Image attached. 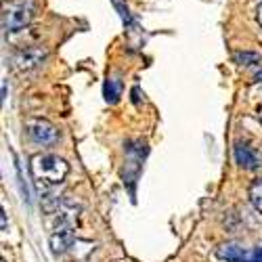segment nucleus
I'll return each instance as SVG.
<instances>
[{
	"label": "nucleus",
	"instance_id": "obj_1",
	"mask_svg": "<svg viewBox=\"0 0 262 262\" xmlns=\"http://www.w3.org/2000/svg\"><path fill=\"white\" fill-rule=\"evenodd\" d=\"M30 170H32V177L38 185L40 191H47L55 185H61L65 181L70 172V166L65 160L57 158V156H34L30 162Z\"/></svg>",
	"mask_w": 262,
	"mask_h": 262
},
{
	"label": "nucleus",
	"instance_id": "obj_14",
	"mask_svg": "<svg viewBox=\"0 0 262 262\" xmlns=\"http://www.w3.org/2000/svg\"><path fill=\"white\" fill-rule=\"evenodd\" d=\"M7 99V82H3V101Z\"/></svg>",
	"mask_w": 262,
	"mask_h": 262
},
{
	"label": "nucleus",
	"instance_id": "obj_6",
	"mask_svg": "<svg viewBox=\"0 0 262 262\" xmlns=\"http://www.w3.org/2000/svg\"><path fill=\"white\" fill-rule=\"evenodd\" d=\"M74 244V233L72 229H55V233L51 235V250L55 254H63L68 252Z\"/></svg>",
	"mask_w": 262,
	"mask_h": 262
},
{
	"label": "nucleus",
	"instance_id": "obj_9",
	"mask_svg": "<svg viewBox=\"0 0 262 262\" xmlns=\"http://www.w3.org/2000/svg\"><path fill=\"white\" fill-rule=\"evenodd\" d=\"M250 202L262 214V179L252 183V187H250Z\"/></svg>",
	"mask_w": 262,
	"mask_h": 262
},
{
	"label": "nucleus",
	"instance_id": "obj_13",
	"mask_svg": "<svg viewBox=\"0 0 262 262\" xmlns=\"http://www.w3.org/2000/svg\"><path fill=\"white\" fill-rule=\"evenodd\" d=\"M0 223H3V231H7V214L3 210V216H0Z\"/></svg>",
	"mask_w": 262,
	"mask_h": 262
},
{
	"label": "nucleus",
	"instance_id": "obj_2",
	"mask_svg": "<svg viewBox=\"0 0 262 262\" xmlns=\"http://www.w3.org/2000/svg\"><path fill=\"white\" fill-rule=\"evenodd\" d=\"M34 17V0H11L3 9V28L5 32H21L30 26Z\"/></svg>",
	"mask_w": 262,
	"mask_h": 262
},
{
	"label": "nucleus",
	"instance_id": "obj_11",
	"mask_svg": "<svg viewBox=\"0 0 262 262\" xmlns=\"http://www.w3.org/2000/svg\"><path fill=\"white\" fill-rule=\"evenodd\" d=\"M235 61H239L242 65L258 63V55H254V53H237V55H235Z\"/></svg>",
	"mask_w": 262,
	"mask_h": 262
},
{
	"label": "nucleus",
	"instance_id": "obj_10",
	"mask_svg": "<svg viewBox=\"0 0 262 262\" xmlns=\"http://www.w3.org/2000/svg\"><path fill=\"white\" fill-rule=\"evenodd\" d=\"M59 198L57 195H45V198H42V210H45L47 214H55V212H59Z\"/></svg>",
	"mask_w": 262,
	"mask_h": 262
},
{
	"label": "nucleus",
	"instance_id": "obj_5",
	"mask_svg": "<svg viewBox=\"0 0 262 262\" xmlns=\"http://www.w3.org/2000/svg\"><path fill=\"white\" fill-rule=\"evenodd\" d=\"M218 258H223L227 262H262V250H246L239 248L235 244H225L218 248Z\"/></svg>",
	"mask_w": 262,
	"mask_h": 262
},
{
	"label": "nucleus",
	"instance_id": "obj_16",
	"mask_svg": "<svg viewBox=\"0 0 262 262\" xmlns=\"http://www.w3.org/2000/svg\"><path fill=\"white\" fill-rule=\"evenodd\" d=\"M0 262H7V260H5V258H3V260H0Z\"/></svg>",
	"mask_w": 262,
	"mask_h": 262
},
{
	"label": "nucleus",
	"instance_id": "obj_15",
	"mask_svg": "<svg viewBox=\"0 0 262 262\" xmlns=\"http://www.w3.org/2000/svg\"><path fill=\"white\" fill-rule=\"evenodd\" d=\"M254 76H256L258 80H262V70H256V72H254Z\"/></svg>",
	"mask_w": 262,
	"mask_h": 262
},
{
	"label": "nucleus",
	"instance_id": "obj_8",
	"mask_svg": "<svg viewBox=\"0 0 262 262\" xmlns=\"http://www.w3.org/2000/svg\"><path fill=\"white\" fill-rule=\"evenodd\" d=\"M103 95L107 103H118L120 95H122V82L118 78H109L103 86Z\"/></svg>",
	"mask_w": 262,
	"mask_h": 262
},
{
	"label": "nucleus",
	"instance_id": "obj_7",
	"mask_svg": "<svg viewBox=\"0 0 262 262\" xmlns=\"http://www.w3.org/2000/svg\"><path fill=\"white\" fill-rule=\"evenodd\" d=\"M235 160H237V164L242 166V168H246V170H254L256 166H258V156H256V151L252 149V147H248V145H235Z\"/></svg>",
	"mask_w": 262,
	"mask_h": 262
},
{
	"label": "nucleus",
	"instance_id": "obj_4",
	"mask_svg": "<svg viewBox=\"0 0 262 262\" xmlns=\"http://www.w3.org/2000/svg\"><path fill=\"white\" fill-rule=\"evenodd\" d=\"M47 59V49L45 47H28V49H21L19 53L13 55V68L17 72H30L34 68Z\"/></svg>",
	"mask_w": 262,
	"mask_h": 262
},
{
	"label": "nucleus",
	"instance_id": "obj_12",
	"mask_svg": "<svg viewBox=\"0 0 262 262\" xmlns=\"http://www.w3.org/2000/svg\"><path fill=\"white\" fill-rule=\"evenodd\" d=\"M256 19H258V24L262 28V3H258V7H256Z\"/></svg>",
	"mask_w": 262,
	"mask_h": 262
},
{
	"label": "nucleus",
	"instance_id": "obj_3",
	"mask_svg": "<svg viewBox=\"0 0 262 262\" xmlns=\"http://www.w3.org/2000/svg\"><path fill=\"white\" fill-rule=\"evenodd\" d=\"M26 130H28V137L36 143L42 145H53L59 141V130L49 122V120H42V118H34L26 122Z\"/></svg>",
	"mask_w": 262,
	"mask_h": 262
}]
</instances>
